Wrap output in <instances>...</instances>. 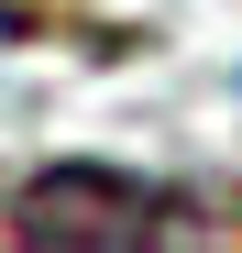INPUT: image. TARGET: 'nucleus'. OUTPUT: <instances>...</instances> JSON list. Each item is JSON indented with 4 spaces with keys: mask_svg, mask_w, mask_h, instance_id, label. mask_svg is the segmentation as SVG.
Listing matches in <instances>:
<instances>
[{
    "mask_svg": "<svg viewBox=\"0 0 242 253\" xmlns=\"http://www.w3.org/2000/svg\"><path fill=\"white\" fill-rule=\"evenodd\" d=\"M11 231L22 242H198L209 220L165 187L121 176V165H44L11 198Z\"/></svg>",
    "mask_w": 242,
    "mask_h": 253,
    "instance_id": "nucleus-1",
    "label": "nucleus"
}]
</instances>
